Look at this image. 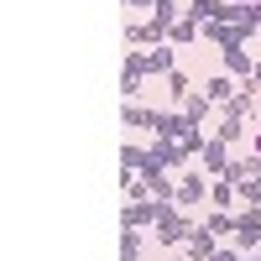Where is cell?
Segmentation results:
<instances>
[{
  "label": "cell",
  "mask_w": 261,
  "mask_h": 261,
  "mask_svg": "<svg viewBox=\"0 0 261 261\" xmlns=\"http://www.w3.org/2000/svg\"><path fill=\"white\" fill-rule=\"evenodd\" d=\"M162 125V110H151V105H125V130H157Z\"/></svg>",
  "instance_id": "cell-10"
},
{
  "label": "cell",
  "mask_w": 261,
  "mask_h": 261,
  "mask_svg": "<svg viewBox=\"0 0 261 261\" xmlns=\"http://www.w3.org/2000/svg\"><path fill=\"white\" fill-rule=\"evenodd\" d=\"M183 261H188V256H183Z\"/></svg>",
  "instance_id": "cell-30"
},
{
  "label": "cell",
  "mask_w": 261,
  "mask_h": 261,
  "mask_svg": "<svg viewBox=\"0 0 261 261\" xmlns=\"http://www.w3.org/2000/svg\"><path fill=\"white\" fill-rule=\"evenodd\" d=\"M220 58H225V73H230V79H251V73H256V58H251L246 47H235V53H220Z\"/></svg>",
  "instance_id": "cell-17"
},
{
  "label": "cell",
  "mask_w": 261,
  "mask_h": 261,
  "mask_svg": "<svg viewBox=\"0 0 261 261\" xmlns=\"http://www.w3.org/2000/svg\"><path fill=\"white\" fill-rule=\"evenodd\" d=\"M199 32H204V27H199V21H193V16H183V21H178V27H172V32H167V42H172V47H188V42H193V37H199Z\"/></svg>",
  "instance_id": "cell-19"
},
{
  "label": "cell",
  "mask_w": 261,
  "mask_h": 261,
  "mask_svg": "<svg viewBox=\"0 0 261 261\" xmlns=\"http://www.w3.org/2000/svg\"><path fill=\"white\" fill-rule=\"evenodd\" d=\"M235 89H241V84H235V79H230V73H214V79H209V84H204V94H209V99H214V105H220V110H225V105H230V99H235Z\"/></svg>",
  "instance_id": "cell-12"
},
{
  "label": "cell",
  "mask_w": 261,
  "mask_h": 261,
  "mask_svg": "<svg viewBox=\"0 0 261 261\" xmlns=\"http://www.w3.org/2000/svg\"><path fill=\"white\" fill-rule=\"evenodd\" d=\"M209 261H241V251H235V246H220V251H214Z\"/></svg>",
  "instance_id": "cell-23"
},
{
  "label": "cell",
  "mask_w": 261,
  "mask_h": 261,
  "mask_svg": "<svg viewBox=\"0 0 261 261\" xmlns=\"http://www.w3.org/2000/svg\"><path fill=\"white\" fill-rule=\"evenodd\" d=\"M120 6H125V11H151L157 0H120Z\"/></svg>",
  "instance_id": "cell-24"
},
{
  "label": "cell",
  "mask_w": 261,
  "mask_h": 261,
  "mask_svg": "<svg viewBox=\"0 0 261 261\" xmlns=\"http://www.w3.org/2000/svg\"><path fill=\"white\" fill-rule=\"evenodd\" d=\"M146 225H157V199H151V204H125V209H120V230H146Z\"/></svg>",
  "instance_id": "cell-9"
},
{
  "label": "cell",
  "mask_w": 261,
  "mask_h": 261,
  "mask_svg": "<svg viewBox=\"0 0 261 261\" xmlns=\"http://www.w3.org/2000/svg\"><path fill=\"white\" fill-rule=\"evenodd\" d=\"M230 6H251V0H230Z\"/></svg>",
  "instance_id": "cell-28"
},
{
  "label": "cell",
  "mask_w": 261,
  "mask_h": 261,
  "mask_svg": "<svg viewBox=\"0 0 261 261\" xmlns=\"http://www.w3.org/2000/svg\"><path fill=\"white\" fill-rule=\"evenodd\" d=\"M230 146L220 141V136H209V146H204V172H209V178H225V172H230Z\"/></svg>",
  "instance_id": "cell-8"
},
{
  "label": "cell",
  "mask_w": 261,
  "mask_h": 261,
  "mask_svg": "<svg viewBox=\"0 0 261 261\" xmlns=\"http://www.w3.org/2000/svg\"><path fill=\"white\" fill-rule=\"evenodd\" d=\"M141 167H146V146L141 141H125L120 146V172H125V178H141Z\"/></svg>",
  "instance_id": "cell-13"
},
{
  "label": "cell",
  "mask_w": 261,
  "mask_h": 261,
  "mask_svg": "<svg viewBox=\"0 0 261 261\" xmlns=\"http://www.w3.org/2000/svg\"><path fill=\"white\" fill-rule=\"evenodd\" d=\"M235 251H256L261 246V209H241L235 214Z\"/></svg>",
  "instance_id": "cell-4"
},
{
  "label": "cell",
  "mask_w": 261,
  "mask_h": 261,
  "mask_svg": "<svg viewBox=\"0 0 261 261\" xmlns=\"http://www.w3.org/2000/svg\"><path fill=\"white\" fill-rule=\"evenodd\" d=\"M251 141H256V157H261V130H256V136H251Z\"/></svg>",
  "instance_id": "cell-26"
},
{
  "label": "cell",
  "mask_w": 261,
  "mask_h": 261,
  "mask_svg": "<svg viewBox=\"0 0 261 261\" xmlns=\"http://www.w3.org/2000/svg\"><path fill=\"white\" fill-rule=\"evenodd\" d=\"M146 151H151V162H157V167H167V172H183V167H188V151H183V141L151 136V141H146Z\"/></svg>",
  "instance_id": "cell-3"
},
{
  "label": "cell",
  "mask_w": 261,
  "mask_h": 261,
  "mask_svg": "<svg viewBox=\"0 0 261 261\" xmlns=\"http://www.w3.org/2000/svg\"><path fill=\"white\" fill-rule=\"evenodd\" d=\"M241 261H261V256H246V251H241Z\"/></svg>",
  "instance_id": "cell-27"
},
{
  "label": "cell",
  "mask_w": 261,
  "mask_h": 261,
  "mask_svg": "<svg viewBox=\"0 0 261 261\" xmlns=\"http://www.w3.org/2000/svg\"><path fill=\"white\" fill-rule=\"evenodd\" d=\"M235 199H241V193H235V183H230V178H214V183H209V209H225V214H230V209H235Z\"/></svg>",
  "instance_id": "cell-16"
},
{
  "label": "cell",
  "mask_w": 261,
  "mask_h": 261,
  "mask_svg": "<svg viewBox=\"0 0 261 261\" xmlns=\"http://www.w3.org/2000/svg\"><path fill=\"white\" fill-rule=\"evenodd\" d=\"M214 251H220V235H209L204 225H199V230L188 235V261H209Z\"/></svg>",
  "instance_id": "cell-11"
},
{
  "label": "cell",
  "mask_w": 261,
  "mask_h": 261,
  "mask_svg": "<svg viewBox=\"0 0 261 261\" xmlns=\"http://www.w3.org/2000/svg\"><path fill=\"white\" fill-rule=\"evenodd\" d=\"M167 94L178 99V105H183V99L193 94V84H188V73H183V68H172V73H167Z\"/></svg>",
  "instance_id": "cell-21"
},
{
  "label": "cell",
  "mask_w": 261,
  "mask_h": 261,
  "mask_svg": "<svg viewBox=\"0 0 261 261\" xmlns=\"http://www.w3.org/2000/svg\"><path fill=\"white\" fill-rule=\"evenodd\" d=\"M246 84H251V89H256V94H261V63H256V73H251V79H246Z\"/></svg>",
  "instance_id": "cell-25"
},
{
  "label": "cell",
  "mask_w": 261,
  "mask_h": 261,
  "mask_svg": "<svg viewBox=\"0 0 261 261\" xmlns=\"http://www.w3.org/2000/svg\"><path fill=\"white\" fill-rule=\"evenodd\" d=\"M151 21H157L162 32H172L183 21V0H157V6H151Z\"/></svg>",
  "instance_id": "cell-18"
},
{
  "label": "cell",
  "mask_w": 261,
  "mask_h": 261,
  "mask_svg": "<svg viewBox=\"0 0 261 261\" xmlns=\"http://www.w3.org/2000/svg\"><path fill=\"white\" fill-rule=\"evenodd\" d=\"M204 37H209L220 53H235V47H246L256 32H251V27H235V21H209V27H204Z\"/></svg>",
  "instance_id": "cell-2"
},
{
  "label": "cell",
  "mask_w": 261,
  "mask_h": 261,
  "mask_svg": "<svg viewBox=\"0 0 261 261\" xmlns=\"http://www.w3.org/2000/svg\"><path fill=\"white\" fill-rule=\"evenodd\" d=\"M193 230H199V220H188L178 204H157V225H151L157 246H188V235H193Z\"/></svg>",
  "instance_id": "cell-1"
},
{
  "label": "cell",
  "mask_w": 261,
  "mask_h": 261,
  "mask_svg": "<svg viewBox=\"0 0 261 261\" xmlns=\"http://www.w3.org/2000/svg\"><path fill=\"white\" fill-rule=\"evenodd\" d=\"M167 32L157 27V21H130L125 27V47H162Z\"/></svg>",
  "instance_id": "cell-7"
},
{
  "label": "cell",
  "mask_w": 261,
  "mask_h": 261,
  "mask_svg": "<svg viewBox=\"0 0 261 261\" xmlns=\"http://www.w3.org/2000/svg\"><path fill=\"white\" fill-rule=\"evenodd\" d=\"M141 58V73L151 79V73H172V68H178V47H172V42H162V47H146V53H136Z\"/></svg>",
  "instance_id": "cell-5"
},
{
  "label": "cell",
  "mask_w": 261,
  "mask_h": 261,
  "mask_svg": "<svg viewBox=\"0 0 261 261\" xmlns=\"http://www.w3.org/2000/svg\"><path fill=\"white\" fill-rule=\"evenodd\" d=\"M178 110H183V115H188L193 125H204V120H209V110H214V99H209L204 89H193V94H188V99L178 105Z\"/></svg>",
  "instance_id": "cell-14"
},
{
  "label": "cell",
  "mask_w": 261,
  "mask_h": 261,
  "mask_svg": "<svg viewBox=\"0 0 261 261\" xmlns=\"http://www.w3.org/2000/svg\"><path fill=\"white\" fill-rule=\"evenodd\" d=\"M199 225H204L209 235H220V241H235V214H225V209H209Z\"/></svg>",
  "instance_id": "cell-15"
},
{
  "label": "cell",
  "mask_w": 261,
  "mask_h": 261,
  "mask_svg": "<svg viewBox=\"0 0 261 261\" xmlns=\"http://www.w3.org/2000/svg\"><path fill=\"white\" fill-rule=\"evenodd\" d=\"M214 136H220L225 146H230V141H241V136H246V120H235V115H220V125H214Z\"/></svg>",
  "instance_id": "cell-20"
},
{
  "label": "cell",
  "mask_w": 261,
  "mask_h": 261,
  "mask_svg": "<svg viewBox=\"0 0 261 261\" xmlns=\"http://www.w3.org/2000/svg\"><path fill=\"white\" fill-rule=\"evenodd\" d=\"M141 89H146V79H125V73H120V94H125V105H136Z\"/></svg>",
  "instance_id": "cell-22"
},
{
  "label": "cell",
  "mask_w": 261,
  "mask_h": 261,
  "mask_svg": "<svg viewBox=\"0 0 261 261\" xmlns=\"http://www.w3.org/2000/svg\"><path fill=\"white\" fill-rule=\"evenodd\" d=\"M256 115H261V94H256Z\"/></svg>",
  "instance_id": "cell-29"
},
{
  "label": "cell",
  "mask_w": 261,
  "mask_h": 261,
  "mask_svg": "<svg viewBox=\"0 0 261 261\" xmlns=\"http://www.w3.org/2000/svg\"><path fill=\"white\" fill-rule=\"evenodd\" d=\"M209 199V183H204V172H188V178H178V199H172V204H178L183 214L188 209H199Z\"/></svg>",
  "instance_id": "cell-6"
}]
</instances>
